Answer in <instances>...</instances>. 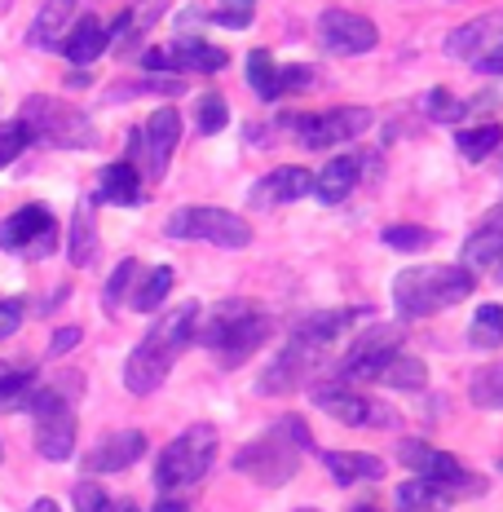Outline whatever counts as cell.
I'll return each mask as SVG.
<instances>
[{
    "mask_svg": "<svg viewBox=\"0 0 503 512\" xmlns=\"http://www.w3.org/2000/svg\"><path fill=\"white\" fill-rule=\"evenodd\" d=\"M195 323H199V305L186 301V305H177L173 314H164L151 332L142 336V345L124 358V389L133 393V398H151L159 384L168 380L181 349L195 340Z\"/></svg>",
    "mask_w": 503,
    "mask_h": 512,
    "instance_id": "6da1fadb",
    "label": "cell"
},
{
    "mask_svg": "<svg viewBox=\"0 0 503 512\" xmlns=\"http://www.w3.org/2000/svg\"><path fill=\"white\" fill-rule=\"evenodd\" d=\"M195 340L217 354V367L234 371L270 340V318H265L252 301H221V305L208 309V318L199 314Z\"/></svg>",
    "mask_w": 503,
    "mask_h": 512,
    "instance_id": "7a4b0ae2",
    "label": "cell"
},
{
    "mask_svg": "<svg viewBox=\"0 0 503 512\" xmlns=\"http://www.w3.org/2000/svg\"><path fill=\"white\" fill-rule=\"evenodd\" d=\"M305 451H314V433H309V424L301 415L287 411L274 420L270 433H261L256 442H248L239 455H234V468L261 486H283L296 477Z\"/></svg>",
    "mask_w": 503,
    "mask_h": 512,
    "instance_id": "3957f363",
    "label": "cell"
},
{
    "mask_svg": "<svg viewBox=\"0 0 503 512\" xmlns=\"http://www.w3.org/2000/svg\"><path fill=\"white\" fill-rule=\"evenodd\" d=\"M468 292H473V270L464 265H411L393 279V305L406 323L468 301Z\"/></svg>",
    "mask_w": 503,
    "mask_h": 512,
    "instance_id": "277c9868",
    "label": "cell"
},
{
    "mask_svg": "<svg viewBox=\"0 0 503 512\" xmlns=\"http://www.w3.org/2000/svg\"><path fill=\"white\" fill-rule=\"evenodd\" d=\"M18 120L27 124L31 142L58 146V151H93V146H98V128L89 124V115L58 102V98H45V93L27 98Z\"/></svg>",
    "mask_w": 503,
    "mask_h": 512,
    "instance_id": "5b68a950",
    "label": "cell"
},
{
    "mask_svg": "<svg viewBox=\"0 0 503 512\" xmlns=\"http://www.w3.org/2000/svg\"><path fill=\"white\" fill-rule=\"evenodd\" d=\"M212 460H217V429L212 424H195V429L177 433L155 460V490H181L203 482Z\"/></svg>",
    "mask_w": 503,
    "mask_h": 512,
    "instance_id": "8992f818",
    "label": "cell"
},
{
    "mask_svg": "<svg viewBox=\"0 0 503 512\" xmlns=\"http://www.w3.org/2000/svg\"><path fill=\"white\" fill-rule=\"evenodd\" d=\"M168 239H203V243H217V248H248L252 243V226L243 217H234L226 208H177L173 217L164 221Z\"/></svg>",
    "mask_w": 503,
    "mask_h": 512,
    "instance_id": "52a82bcc",
    "label": "cell"
},
{
    "mask_svg": "<svg viewBox=\"0 0 503 512\" xmlns=\"http://www.w3.org/2000/svg\"><path fill=\"white\" fill-rule=\"evenodd\" d=\"M398 460L406 468H415L420 477H428V482L446 486V490H451V499L455 495H481V490H486V482H481V477H468L464 464H459L451 451H437V446L415 442V437L398 442Z\"/></svg>",
    "mask_w": 503,
    "mask_h": 512,
    "instance_id": "ba28073f",
    "label": "cell"
},
{
    "mask_svg": "<svg viewBox=\"0 0 503 512\" xmlns=\"http://www.w3.org/2000/svg\"><path fill=\"white\" fill-rule=\"evenodd\" d=\"M371 128V111L367 106H336V111H318L296 120V137L309 146V151H331L340 142H353L358 133Z\"/></svg>",
    "mask_w": 503,
    "mask_h": 512,
    "instance_id": "9c48e42d",
    "label": "cell"
},
{
    "mask_svg": "<svg viewBox=\"0 0 503 512\" xmlns=\"http://www.w3.org/2000/svg\"><path fill=\"white\" fill-rule=\"evenodd\" d=\"M318 45L327 53H340V58H358V53H371L380 45V31L371 18L353 14V9H323L318 14Z\"/></svg>",
    "mask_w": 503,
    "mask_h": 512,
    "instance_id": "30bf717a",
    "label": "cell"
},
{
    "mask_svg": "<svg viewBox=\"0 0 503 512\" xmlns=\"http://www.w3.org/2000/svg\"><path fill=\"white\" fill-rule=\"evenodd\" d=\"M402 332L406 327L389 323V327H367L358 340H353V349L340 362V380H371L376 384L380 367L389 362L393 354H402Z\"/></svg>",
    "mask_w": 503,
    "mask_h": 512,
    "instance_id": "8fae6325",
    "label": "cell"
},
{
    "mask_svg": "<svg viewBox=\"0 0 503 512\" xmlns=\"http://www.w3.org/2000/svg\"><path fill=\"white\" fill-rule=\"evenodd\" d=\"M53 243H58V230H53V212L45 204H27L0 221V248L5 252H27L36 261V256L53 252Z\"/></svg>",
    "mask_w": 503,
    "mask_h": 512,
    "instance_id": "7c38bea8",
    "label": "cell"
},
{
    "mask_svg": "<svg viewBox=\"0 0 503 512\" xmlns=\"http://www.w3.org/2000/svg\"><path fill=\"white\" fill-rule=\"evenodd\" d=\"M318 358H323V345H314V340H305V336H292L283 354L265 367V376H261L256 389H261V393H292V389H301V380L314 371Z\"/></svg>",
    "mask_w": 503,
    "mask_h": 512,
    "instance_id": "4fadbf2b",
    "label": "cell"
},
{
    "mask_svg": "<svg viewBox=\"0 0 503 512\" xmlns=\"http://www.w3.org/2000/svg\"><path fill=\"white\" fill-rule=\"evenodd\" d=\"M442 49L455 62H477V58H490V53H503V9H490V14L473 18V23L455 27Z\"/></svg>",
    "mask_w": 503,
    "mask_h": 512,
    "instance_id": "5bb4252c",
    "label": "cell"
},
{
    "mask_svg": "<svg viewBox=\"0 0 503 512\" xmlns=\"http://www.w3.org/2000/svg\"><path fill=\"white\" fill-rule=\"evenodd\" d=\"M314 407L331 415V420L349 424V429H358V424H393V415L376 407L371 398H362V393L345 389V384H318L314 389Z\"/></svg>",
    "mask_w": 503,
    "mask_h": 512,
    "instance_id": "9a60e30c",
    "label": "cell"
},
{
    "mask_svg": "<svg viewBox=\"0 0 503 512\" xmlns=\"http://www.w3.org/2000/svg\"><path fill=\"white\" fill-rule=\"evenodd\" d=\"M177 142H181V115L173 111V106H159L142 128V159H146V173H151L155 181L168 173Z\"/></svg>",
    "mask_w": 503,
    "mask_h": 512,
    "instance_id": "2e32d148",
    "label": "cell"
},
{
    "mask_svg": "<svg viewBox=\"0 0 503 512\" xmlns=\"http://www.w3.org/2000/svg\"><path fill=\"white\" fill-rule=\"evenodd\" d=\"M314 195V173L301 164H283L274 173H265L252 186V208H278V204H296V199Z\"/></svg>",
    "mask_w": 503,
    "mask_h": 512,
    "instance_id": "e0dca14e",
    "label": "cell"
},
{
    "mask_svg": "<svg viewBox=\"0 0 503 512\" xmlns=\"http://www.w3.org/2000/svg\"><path fill=\"white\" fill-rule=\"evenodd\" d=\"M36 451L53 464L71 460V451H76V411H71V402L36 415Z\"/></svg>",
    "mask_w": 503,
    "mask_h": 512,
    "instance_id": "ac0fdd59",
    "label": "cell"
},
{
    "mask_svg": "<svg viewBox=\"0 0 503 512\" xmlns=\"http://www.w3.org/2000/svg\"><path fill=\"white\" fill-rule=\"evenodd\" d=\"M146 455V433L142 429H120L106 433L89 455H84V468L89 473H124L128 464H137Z\"/></svg>",
    "mask_w": 503,
    "mask_h": 512,
    "instance_id": "d6986e66",
    "label": "cell"
},
{
    "mask_svg": "<svg viewBox=\"0 0 503 512\" xmlns=\"http://www.w3.org/2000/svg\"><path fill=\"white\" fill-rule=\"evenodd\" d=\"M76 5L80 0H45L36 14V23L27 31V45L31 49H58V40L67 36L71 18H76Z\"/></svg>",
    "mask_w": 503,
    "mask_h": 512,
    "instance_id": "ffe728a7",
    "label": "cell"
},
{
    "mask_svg": "<svg viewBox=\"0 0 503 512\" xmlns=\"http://www.w3.org/2000/svg\"><path fill=\"white\" fill-rule=\"evenodd\" d=\"M106 45H111V40H106V27L89 14V18H80V23L58 40V53L67 62H76V67H89L93 58H102V53H106Z\"/></svg>",
    "mask_w": 503,
    "mask_h": 512,
    "instance_id": "44dd1931",
    "label": "cell"
},
{
    "mask_svg": "<svg viewBox=\"0 0 503 512\" xmlns=\"http://www.w3.org/2000/svg\"><path fill=\"white\" fill-rule=\"evenodd\" d=\"M327 473L336 486H353V482H380L384 477V460L367 451H327L323 455Z\"/></svg>",
    "mask_w": 503,
    "mask_h": 512,
    "instance_id": "7402d4cb",
    "label": "cell"
},
{
    "mask_svg": "<svg viewBox=\"0 0 503 512\" xmlns=\"http://www.w3.org/2000/svg\"><path fill=\"white\" fill-rule=\"evenodd\" d=\"M164 9H168V0H137L133 9H124V14L115 18V27L106 31V40H111V45L124 53L133 40H142L146 31L159 23V14H164Z\"/></svg>",
    "mask_w": 503,
    "mask_h": 512,
    "instance_id": "603a6c76",
    "label": "cell"
},
{
    "mask_svg": "<svg viewBox=\"0 0 503 512\" xmlns=\"http://www.w3.org/2000/svg\"><path fill=\"white\" fill-rule=\"evenodd\" d=\"M98 199L102 204H115V208H133L142 199V177H137V164H106L102 177H98Z\"/></svg>",
    "mask_w": 503,
    "mask_h": 512,
    "instance_id": "cb8c5ba5",
    "label": "cell"
},
{
    "mask_svg": "<svg viewBox=\"0 0 503 512\" xmlns=\"http://www.w3.org/2000/svg\"><path fill=\"white\" fill-rule=\"evenodd\" d=\"M362 177V159L358 155H336L323 173L314 177V195L323 199V204H340V199H349V190L358 186Z\"/></svg>",
    "mask_w": 503,
    "mask_h": 512,
    "instance_id": "d4e9b609",
    "label": "cell"
},
{
    "mask_svg": "<svg viewBox=\"0 0 503 512\" xmlns=\"http://www.w3.org/2000/svg\"><path fill=\"white\" fill-rule=\"evenodd\" d=\"M67 256H71V265H76V270H89V265L98 261V221H93V199H80V204H76Z\"/></svg>",
    "mask_w": 503,
    "mask_h": 512,
    "instance_id": "484cf974",
    "label": "cell"
},
{
    "mask_svg": "<svg viewBox=\"0 0 503 512\" xmlns=\"http://www.w3.org/2000/svg\"><path fill=\"white\" fill-rule=\"evenodd\" d=\"M398 512H451V490L428 482V477H406V482L398 486Z\"/></svg>",
    "mask_w": 503,
    "mask_h": 512,
    "instance_id": "4316f807",
    "label": "cell"
},
{
    "mask_svg": "<svg viewBox=\"0 0 503 512\" xmlns=\"http://www.w3.org/2000/svg\"><path fill=\"white\" fill-rule=\"evenodd\" d=\"M503 252V208H495L486 221H481V230L473 239L464 243V270H481V265H495Z\"/></svg>",
    "mask_w": 503,
    "mask_h": 512,
    "instance_id": "83f0119b",
    "label": "cell"
},
{
    "mask_svg": "<svg viewBox=\"0 0 503 512\" xmlns=\"http://www.w3.org/2000/svg\"><path fill=\"white\" fill-rule=\"evenodd\" d=\"M168 62H173V71H203V76H212V71L226 67V49L208 45V40H177V45H168Z\"/></svg>",
    "mask_w": 503,
    "mask_h": 512,
    "instance_id": "f1b7e54d",
    "label": "cell"
},
{
    "mask_svg": "<svg viewBox=\"0 0 503 512\" xmlns=\"http://www.w3.org/2000/svg\"><path fill=\"white\" fill-rule=\"evenodd\" d=\"M358 318H371V309H323V314H314V318H305L301 327H296V336H305V340H314V345H331L340 332H345L349 323H358Z\"/></svg>",
    "mask_w": 503,
    "mask_h": 512,
    "instance_id": "f546056e",
    "label": "cell"
},
{
    "mask_svg": "<svg viewBox=\"0 0 503 512\" xmlns=\"http://www.w3.org/2000/svg\"><path fill=\"white\" fill-rule=\"evenodd\" d=\"M173 279H177V274L168 270V265H155V270H146L142 283L128 287V292H133V296H128V305H133L137 314H155V309L168 301V292H173Z\"/></svg>",
    "mask_w": 503,
    "mask_h": 512,
    "instance_id": "4dcf8cb0",
    "label": "cell"
},
{
    "mask_svg": "<svg viewBox=\"0 0 503 512\" xmlns=\"http://www.w3.org/2000/svg\"><path fill=\"white\" fill-rule=\"evenodd\" d=\"M36 389V367L31 362H5L0 358V407H23V398Z\"/></svg>",
    "mask_w": 503,
    "mask_h": 512,
    "instance_id": "1f68e13d",
    "label": "cell"
},
{
    "mask_svg": "<svg viewBox=\"0 0 503 512\" xmlns=\"http://www.w3.org/2000/svg\"><path fill=\"white\" fill-rule=\"evenodd\" d=\"M376 384H389V389H424L428 384V367L420 358H411V354H393L389 362L380 367V376H376Z\"/></svg>",
    "mask_w": 503,
    "mask_h": 512,
    "instance_id": "d6a6232c",
    "label": "cell"
},
{
    "mask_svg": "<svg viewBox=\"0 0 503 512\" xmlns=\"http://www.w3.org/2000/svg\"><path fill=\"white\" fill-rule=\"evenodd\" d=\"M455 146H459V155H464V159H486V155H495L499 146H503V124L486 120V124H473V128H459V133H455Z\"/></svg>",
    "mask_w": 503,
    "mask_h": 512,
    "instance_id": "836d02e7",
    "label": "cell"
},
{
    "mask_svg": "<svg viewBox=\"0 0 503 512\" xmlns=\"http://www.w3.org/2000/svg\"><path fill=\"white\" fill-rule=\"evenodd\" d=\"M468 340L477 349H499L503 345V305H477L473 323H468Z\"/></svg>",
    "mask_w": 503,
    "mask_h": 512,
    "instance_id": "e575fe53",
    "label": "cell"
},
{
    "mask_svg": "<svg viewBox=\"0 0 503 512\" xmlns=\"http://www.w3.org/2000/svg\"><path fill=\"white\" fill-rule=\"evenodd\" d=\"M248 89L256 93V98H265V102L283 98V93H278V67H274V58L265 49L248 53Z\"/></svg>",
    "mask_w": 503,
    "mask_h": 512,
    "instance_id": "d590c367",
    "label": "cell"
},
{
    "mask_svg": "<svg viewBox=\"0 0 503 512\" xmlns=\"http://www.w3.org/2000/svg\"><path fill=\"white\" fill-rule=\"evenodd\" d=\"M468 393H473L477 407L503 411V362H495V367H481L473 376V384H468Z\"/></svg>",
    "mask_w": 503,
    "mask_h": 512,
    "instance_id": "8d00e7d4",
    "label": "cell"
},
{
    "mask_svg": "<svg viewBox=\"0 0 503 512\" xmlns=\"http://www.w3.org/2000/svg\"><path fill=\"white\" fill-rule=\"evenodd\" d=\"M230 124V106L221 93H203L199 106H195V128L203 137H212V133H221V128Z\"/></svg>",
    "mask_w": 503,
    "mask_h": 512,
    "instance_id": "74e56055",
    "label": "cell"
},
{
    "mask_svg": "<svg viewBox=\"0 0 503 512\" xmlns=\"http://www.w3.org/2000/svg\"><path fill=\"white\" fill-rule=\"evenodd\" d=\"M133 279H137V261H133V256H124V261L115 265V274L106 279V287H102V305H106V314H115V309H120L124 292L133 287Z\"/></svg>",
    "mask_w": 503,
    "mask_h": 512,
    "instance_id": "f35d334b",
    "label": "cell"
},
{
    "mask_svg": "<svg viewBox=\"0 0 503 512\" xmlns=\"http://www.w3.org/2000/svg\"><path fill=\"white\" fill-rule=\"evenodd\" d=\"M424 111H428V120H437V124H455L459 115H468V106L459 102L455 93L433 89V93H424Z\"/></svg>",
    "mask_w": 503,
    "mask_h": 512,
    "instance_id": "ab89813d",
    "label": "cell"
},
{
    "mask_svg": "<svg viewBox=\"0 0 503 512\" xmlns=\"http://www.w3.org/2000/svg\"><path fill=\"white\" fill-rule=\"evenodd\" d=\"M137 93H168V98H177V93H186V80H177V76H159V80L120 84V89H111V102H120V98H137Z\"/></svg>",
    "mask_w": 503,
    "mask_h": 512,
    "instance_id": "60d3db41",
    "label": "cell"
},
{
    "mask_svg": "<svg viewBox=\"0 0 503 512\" xmlns=\"http://www.w3.org/2000/svg\"><path fill=\"white\" fill-rule=\"evenodd\" d=\"M31 146V133H27V124L23 120H9V124H0V168H9L18 155H23Z\"/></svg>",
    "mask_w": 503,
    "mask_h": 512,
    "instance_id": "b9f144b4",
    "label": "cell"
},
{
    "mask_svg": "<svg viewBox=\"0 0 503 512\" xmlns=\"http://www.w3.org/2000/svg\"><path fill=\"white\" fill-rule=\"evenodd\" d=\"M384 243L398 248V252H424V248H433V230H424V226H389L384 230Z\"/></svg>",
    "mask_w": 503,
    "mask_h": 512,
    "instance_id": "7bdbcfd3",
    "label": "cell"
},
{
    "mask_svg": "<svg viewBox=\"0 0 503 512\" xmlns=\"http://www.w3.org/2000/svg\"><path fill=\"white\" fill-rule=\"evenodd\" d=\"M252 9H256V0H221V9L217 14H208L212 23H221V27H230V31H243L252 23Z\"/></svg>",
    "mask_w": 503,
    "mask_h": 512,
    "instance_id": "ee69618b",
    "label": "cell"
},
{
    "mask_svg": "<svg viewBox=\"0 0 503 512\" xmlns=\"http://www.w3.org/2000/svg\"><path fill=\"white\" fill-rule=\"evenodd\" d=\"M314 80H318V71L314 67H278V93H305V89H314Z\"/></svg>",
    "mask_w": 503,
    "mask_h": 512,
    "instance_id": "f6af8a7d",
    "label": "cell"
},
{
    "mask_svg": "<svg viewBox=\"0 0 503 512\" xmlns=\"http://www.w3.org/2000/svg\"><path fill=\"white\" fill-rule=\"evenodd\" d=\"M71 499H76V512H106V504H111L98 482H80L71 490Z\"/></svg>",
    "mask_w": 503,
    "mask_h": 512,
    "instance_id": "bcb514c9",
    "label": "cell"
},
{
    "mask_svg": "<svg viewBox=\"0 0 503 512\" xmlns=\"http://www.w3.org/2000/svg\"><path fill=\"white\" fill-rule=\"evenodd\" d=\"M23 327V301H0V340Z\"/></svg>",
    "mask_w": 503,
    "mask_h": 512,
    "instance_id": "7dc6e473",
    "label": "cell"
},
{
    "mask_svg": "<svg viewBox=\"0 0 503 512\" xmlns=\"http://www.w3.org/2000/svg\"><path fill=\"white\" fill-rule=\"evenodd\" d=\"M80 327H58V332H53V340H49V354L53 358H62V354H71V349L80 345Z\"/></svg>",
    "mask_w": 503,
    "mask_h": 512,
    "instance_id": "c3c4849f",
    "label": "cell"
},
{
    "mask_svg": "<svg viewBox=\"0 0 503 512\" xmlns=\"http://www.w3.org/2000/svg\"><path fill=\"white\" fill-rule=\"evenodd\" d=\"M473 67H477V76H503V53H490V58H477Z\"/></svg>",
    "mask_w": 503,
    "mask_h": 512,
    "instance_id": "681fc988",
    "label": "cell"
},
{
    "mask_svg": "<svg viewBox=\"0 0 503 512\" xmlns=\"http://www.w3.org/2000/svg\"><path fill=\"white\" fill-rule=\"evenodd\" d=\"M89 71H71V76H67V84H71V89H89Z\"/></svg>",
    "mask_w": 503,
    "mask_h": 512,
    "instance_id": "f907efd6",
    "label": "cell"
},
{
    "mask_svg": "<svg viewBox=\"0 0 503 512\" xmlns=\"http://www.w3.org/2000/svg\"><path fill=\"white\" fill-rule=\"evenodd\" d=\"M106 512H142V508L128 504V499H111V504H106Z\"/></svg>",
    "mask_w": 503,
    "mask_h": 512,
    "instance_id": "816d5d0a",
    "label": "cell"
},
{
    "mask_svg": "<svg viewBox=\"0 0 503 512\" xmlns=\"http://www.w3.org/2000/svg\"><path fill=\"white\" fill-rule=\"evenodd\" d=\"M155 512H186V508H181L177 499H159V504H155Z\"/></svg>",
    "mask_w": 503,
    "mask_h": 512,
    "instance_id": "f5cc1de1",
    "label": "cell"
},
{
    "mask_svg": "<svg viewBox=\"0 0 503 512\" xmlns=\"http://www.w3.org/2000/svg\"><path fill=\"white\" fill-rule=\"evenodd\" d=\"M31 512H62V508L53 504V499H36V504H31Z\"/></svg>",
    "mask_w": 503,
    "mask_h": 512,
    "instance_id": "db71d44e",
    "label": "cell"
},
{
    "mask_svg": "<svg viewBox=\"0 0 503 512\" xmlns=\"http://www.w3.org/2000/svg\"><path fill=\"white\" fill-rule=\"evenodd\" d=\"M495 279L503 283V252H499V261H495Z\"/></svg>",
    "mask_w": 503,
    "mask_h": 512,
    "instance_id": "11a10c76",
    "label": "cell"
},
{
    "mask_svg": "<svg viewBox=\"0 0 503 512\" xmlns=\"http://www.w3.org/2000/svg\"><path fill=\"white\" fill-rule=\"evenodd\" d=\"M353 512H380V508H367V504H358V508H353Z\"/></svg>",
    "mask_w": 503,
    "mask_h": 512,
    "instance_id": "9f6ffc18",
    "label": "cell"
},
{
    "mask_svg": "<svg viewBox=\"0 0 503 512\" xmlns=\"http://www.w3.org/2000/svg\"><path fill=\"white\" fill-rule=\"evenodd\" d=\"M0 460H5V446H0Z\"/></svg>",
    "mask_w": 503,
    "mask_h": 512,
    "instance_id": "6f0895ef",
    "label": "cell"
},
{
    "mask_svg": "<svg viewBox=\"0 0 503 512\" xmlns=\"http://www.w3.org/2000/svg\"><path fill=\"white\" fill-rule=\"evenodd\" d=\"M301 512H314V508H301Z\"/></svg>",
    "mask_w": 503,
    "mask_h": 512,
    "instance_id": "680465c9",
    "label": "cell"
},
{
    "mask_svg": "<svg viewBox=\"0 0 503 512\" xmlns=\"http://www.w3.org/2000/svg\"><path fill=\"white\" fill-rule=\"evenodd\" d=\"M499 468H503V460H499Z\"/></svg>",
    "mask_w": 503,
    "mask_h": 512,
    "instance_id": "91938a15",
    "label": "cell"
}]
</instances>
